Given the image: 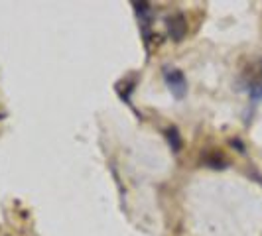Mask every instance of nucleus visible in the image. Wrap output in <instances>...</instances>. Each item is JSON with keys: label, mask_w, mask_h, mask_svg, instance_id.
Wrapping results in <instances>:
<instances>
[{"label": "nucleus", "mask_w": 262, "mask_h": 236, "mask_svg": "<svg viewBox=\"0 0 262 236\" xmlns=\"http://www.w3.org/2000/svg\"><path fill=\"white\" fill-rule=\"evenodd\" d=\"M162 77H164V83L170 89L173 99L182 101L187 95V79H185L184 71H180L176 67H164L162 69Z\"/></svg>", "instance_id": "obj_1"}, {"label": "nucleus", "mask_w": 262, "mask_h": 236, "mask_svg": "<svg viewBox=\"0 0 262 236\" xmlns=\"http://www.w3.org/2000/svg\"><path fill=\"white\" fill-rule=\"evenodd\" d=\"M166 28H168V34L173 41H182L187 34V22H185L184 14H173L166 20Z\"/></svg>", "instance_id": "obj_2"}, {"label": "nucleus", "mask_w": 262, "mask_h": 236, "mask_svg": "<svg viewBox=\"0 0 262 236\" xmlns=\"http://www.w3.org/2000/svg\"><path fill=\"white\" fill-rule=\"evenodd\" d=\"M166 138H168V144H170V148L173 150V154H178L180 150H182V134H180V130L176 128V126H170L168 130H166Z\"/></svg>", "instance_id": "obj_3"}, {"label": "nucleus", "mask_w": 262, "mask_h": 236, "mask_svg": "<svg viewBox=\"0 0 262 236\" xmlns=\"http://www.w3.org/2000/svg\"><path fill=\"white\" fill-rule=\"evenodd\" d=\"M249 95L252 101H262V75L249 85Z\"/></svg>", "instance_id": "obj_4"}, {"label": "nucleus", "mask_w": 262, "mask_h": 236, "mask_svg": "<svg viewBox=\"0 0 262 236\" xmlns=\"http://www.w3.org/2000/svg\"><path fill=\"white\" fill-rule=\"evenodd\" d=\"M205 163H207L209 168H227V166H225L227 161H225L219 154H213L211 157H205Z\"/></svg>", "instance_id": "obj_5"}]
</instances>
